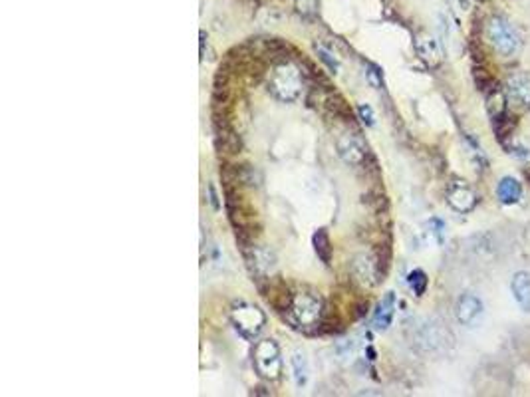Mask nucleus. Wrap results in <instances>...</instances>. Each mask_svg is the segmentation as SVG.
Segmentation results:
<instances>
[{
	"mask_svg": "<svg viewBox=\"0 0 530 397\" xmlns=\"http://www.w3.org/2000/svg\"><path fill=\"white\" fill-rule=\"evenodd\" d=\"M230 322L244 340H254L263 332L266 318L260 308L249 304V302H239L230 310Z\"/></svg>",
	"mask_w": 530,
	"mask_h": 397,
	"instance_id": "5",
	"label": "nucleus"
},
{
	"mask_svg": "<svg viewBox=\"0 0 530 397\" xmlns=\"http://www.w3.org/2000/svg\"><path fill=\"white\" fill-rule=\"evenodd\" d=\"M477 193L473 191L463 181H455L447 191V203L457 213H471L477 207Z\"/></svg>",
	"mask_w": 530,
	"mask_h": 397,
	"instance_id": "8",
	"label": "nucleus"
},
{
	"mask_svg": "<svg viewBox=\"0 0 530 397\" xmlns=\"http://www.w3.org/2000/svg\"><path fill=\"white\" fill-rule=\"evenodd\" d=\"M393 316H395V294L393 292H388L383 296V300L379 302L378 310L374 314V328L383 332L392 326Z\"/></svg>",
	"mask_w": 530,
	"mask_h": 397,
	"instance_id": "12",
	"label": "nucleus"
},
{
	"mask_svg": "<svg viewBox=\"0 0 530 397\" xmlns=\"http://www.w3.org/2000/svg\"><path fill=\"white\" fill-rule=\"evenodd\" d=\"M268 90L280 102H294L302 91V77L298 68L292 64L277 66L268 80Z\"/></svg>",
	"mask_w": 530,
	"mask_h": 397,
	"instance_id": "2",
	"label": "nucleus"
},
{
	"mask_svg": "<svg viewBox=\"0 0 530 397\" xmlns=\"http://www.w3.org/2000/svg\"><path fill=\"white\" fill-rule=\"evenodd\" d=\"M506 96L520 107H530V76L515 72L506 77Z\"/></svg>",
	"mask_w": 530,
	"mask_h": 397,
	"instance_id": "10",
	"label": "nucleus"
},
{
	"mask_svg": "<svg viewBox=\"0 0 530 397\" xmlns=\"http://www.w3.org/2000/svg\"><path fill=\"white\" fill-rule=\"evenodd\" d=\"M483 310L485 306H483V300L479 296L467 292V294L459 296V300L455 304V316H457L459 324H463V326H475L483 316Z\"/></svg>",
	"mask_w": 530,
	"mask_h": 397,
	"instance_id": "9",
	"label": "nucleus"
},
{
	"mask_svg": "<svg viewBox=\"0 0 530 397\" xmlns=\"http://www.w3.org/2000/svg\"><path fill=\"white\" fill-rule=\"evenodd\" d=\"M358 114H360V119H362L366 126H374V119H376V117H374V110H371L367 103H360V105H358Z\"/></svg>",
	"mask_w": 530,
	"mask_h": 397,
	"instance_id": "21",
	"label": "nucleus"
},
{
	"mask_svg": "<svg viewBox=\"0 0 530 397\" xmlns=\"http://www.w3.org/2000/svg\"><path fill=\"white\" fill-rule=\"evenodd\" d=\"M314 250L318 258L324 262V264H330V260H332V243H330V237L328 232L324 231V229H320V231L314 232Z\"/></svg>",
	"mask_w": 530,
	"mask_h": 397,
	"instance_id": "17",
	"label": "nucleus"
},
{
	"mask_svg": "<svg viewBox=\"0 0 530 397\" xmlns=\"http://www.w3.org/2000/svg\"><path fill=\"white\" fill-rule=\"evenodd\" d=\"M367 80H369V84L374 86V88H381V72H378L374 66H367V72H366Z\"/></svg>",
	"mask_w": 530,
	"mask_h": 397,
	"instance_id": "23",
	"label": "nucleus"
},
{
	"mask_svg": "<svg viewBox=\"0 0 530 397\" xmlns=\"http://www.w3.org/2000/svg\"><path fill=\"white\" fill-rule=\"evenodd\" d=\"M487 110L494 121V129H499L506 121V93L503 90H494L487 96Z\"/></svg>",
	"mask_w": 530,
	"mask_h": 397,
	"instance_id": "13",
	"label": "nucleus"
},
{
	"mask_svg": "<svg viewBox=\"0 0 530 397\" xmlns=\"http://www.w3.org/2000/svg\"><path fill=\"white\" fill-rule=\"evenodd\" d=\"M292 364V375H294V384L296 387H304L310 380V366H308V359L304 356L302 352H294V356L290 358Z\"/></svg>",
	"mask_w": 530,
	"mask_h": 397,
	"instance_id": "16",
	"label": "nucleus"
},
{
	"mask_svg": "<svg viewBox=\"0 0 530 397\" xmlns=\"http://www.w3.org/2000/svg\"><path fill=\"white\" fill-rule=\"evenodd\" d=\"M510 290H513V296H515L520 310L530 314V272L527 270L515 272L513 282H510Z\"/></svg>",
	"mask_w": 530,
	"mask_h": 397,
	"instance_id": "11",
	"label": "nucleus"
},
{
	"mask_svg": "<svg viewBox=\"0 0 530 397\" xmlns=\"http://www.w3.org/2000/svg\"><path fill=\"white\" fill-rule=\"evenodd\" d=\"M353 270H355V276L362 282H367V284H374V278H376V264L371 262L369 257H358L355 262H353Z\"/></svg>",
	"mask_w": 530,
	"mask_h": 397,
	"instance_id": "18",
	"label": "nucleus"
},
{
	"mask_svg": "<svg viewBox=\"0 0 530 397\" xmlns=\"http://www.w3.org/2000/svg\"><path fill=\"white\" fill-rule=\"evenodd\" d=\"M417 54L419 58L429 66H439L443 60V52L437 44V40L429 38V36H421V38L415 42Z\"/></svg>",
	"mask_w": 530,
	"mask_h": 397,
	"instance_id": "15",
	"label": "nucleus"
},
{
	"mask_svg": "<svg viewBox=\"0 0 530 397\" xmlns=\"http://www.w3.org/2000/svg\"><path fill=\"white\" fill-rule=\"evenodd\" d=\"M286 320L296 330L310 332L322 322V302L312 292H296L286 302Z\"/></svg>",
	"mask_w": 530,
	"mask_h": 397,
	"instance_id": "1",
	"label": "nucleus"
},
{
	"mask_svg": "<svg viewBox=\"0 0 530 397\" xmlns=\"http://www.w3.org/2000/svg\"><path fill=\"white\" fill-rule=\"evenodd\" d=\"M318 54H320V60L324 62V64H328L330 70H338L340 66H338V60L336 58H332V54H330L328 50H324V48H318Z\"/></svg>",
	"mask_w": 530,
	"mask_h": 397,
	"instance_id": "22",
	"label": "nucleus"
},
{
	"mask_svg": "<svg viewBox=\"0 0 530 397\" xmlns=\"http://www.w3.org/2000/svg\"><path fill=\"white\" fill-rule=\"evenodd\" d=\"M415 344L425 354H443L453 346V334L441 322L427 320L417 328Z\"/></svg>",
	"mask_w": 530,
	"mask_h": 397,
	"instance_id": "4",
	"label": "nucleus"
},
{
	"mask_svg": "<svg viewBox=\"0 0 530 397\" xmlns=\"http://www.w3.org/2000/svg\"><path fill=\"white\" fill-rule=\"evenodd\" d=\"M407 284H409V288L413 290V294L415 296H423L425 294V290H427V274L423 272V270H411L409 272V276H407Z\"/></svg>",
	"mask_w": 530,
	"mask_h": 397,
	"instance_id": "19",
	"label": "nucleus"
},
{
	"mask_svg": "<svg viewBox=\"0 0 530 397\" xmlns=\"http://www.w3.org/2000/svg\"><path fill=\"white\" fill-rule=\"evenodd\" d=\"M251 264H254V270H256V272H268L274 262H272V257H270L266 250H254L253 262H251Z\"/></svg>",
	"mask_w": 530,
	"mask_h": 397,
	"instance_id": "20",
	"label": "nucleus"
},
{
	"mask_svg": "<svg viewBox=\"0 0 530 397\" xmlns=\"http://www.w3.org/2000/svg\"><path fill=\"white\" fill-rule=\"evenodd\" d=\"M253 361L258 375H263L265 380L274 382L282 373V356L274 340H260L254 346Z\"/></svg>",
	"mask_w": 530,
	"mask_h": 397,
	"instance_id": "6",
	"label": "nucleus"
},
{
	"mask_svg": "<svg viewBox=\"0 0 530 397\" xmlns=\"http://www.w3.org/2000/svg\"><path fill=\"white\" fill-rule=\"evenodd\" d=\"M336 151L348 165H362L367 157V147L358 133H344L336 141Z\"/></svg>",
	"mask_w": 530,
	"mask_h": 397,
	"instance_id": "7",
	"label": "nucleus"
},
{
	"mask_svg": "<svg viewBox=\"0 0 530 397\" xmlns=\"http://www.w3.org/2000/svg\"><path fill=\"white\" fill-rule=\"evenodd\" d=\"M522 197V185L515 177H503L496 185V199L503 205H517Z\"/></svg>",
	"mask_w": 530,
	"mask_h": 397,
	"instance_id": "14",
	"label": "nucleus"
},
{
	"mask_svg": "<svg viewBox=\"0 0 530 397\" xmlns=\"http://www.w3.org/2000/svg\"><path fill=\"white\" fill-rule=\"evenodd\" d=\"M487 40L503 58H513L520 50V36L517 28L503 16H494L487 24Z\"/></svg>",
	"mask_w": 530,
	"mask_h": 397,
	"instance_id": "3",
	"label": "nucleus"
}]
</instances>
